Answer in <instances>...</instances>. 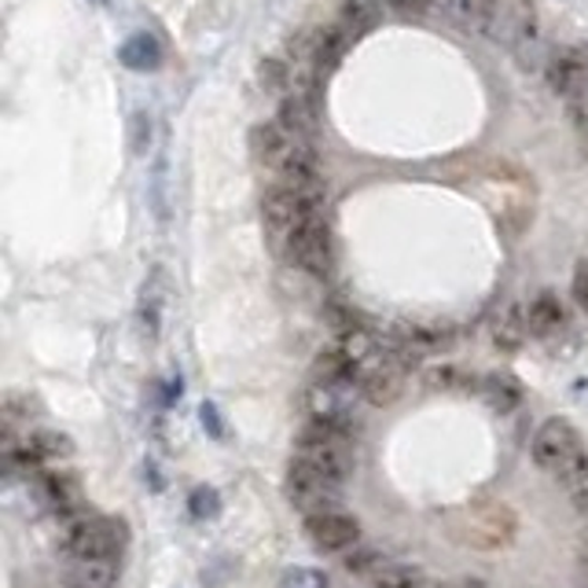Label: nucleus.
<instances>
[{"mask_svg":"<svg viewBox=\"0 0 588 588\" xmlns=\"http://www.w3.org/2000/svg\"><path fill=\"white\" fill-rule=\"evenodd\" d=\"M353 382H331V379H313V387L306 390V412L309 419H331V423H346L353 408Z\"/></svg>","mask_w":588,"mask_h":588,"instance_id":"obj_8","label":"nucleus"},{"mask_svg":"<svg viewBox=\"0 0 588 588\" xmlns=\"http://www.w3.org/2000/svg\"><path fill=\"white\" fill-rule=\"evenodd\" d=\"M526 320H530L534 335H556L567 328V306L556 291H541L526 309Z\"/></svg>","mask_w":588,"mask_h":588,"instance_id":"obj_18","label":"nucleus"},{"mask_svg":"<svg viewBox=\"0 0 588 588\" xmlns=\"http://www.w3.org/2000/svg\"><path fill=\"white\" fill-rule=\"evenodd\" d=\"M376 19H379V0H346L339 27L350 33V41H353V38H365V33L376 27Z\"/></svg>","mask_w":588,"mask_h":588,"instance_id":"obj_20","label":"nucleus"},{"mask_svg":"<svg viewBox=\"0 0 588 588\" xmlns=\"http://www.w3.org/2000/svg\"><path fill=\"white\" fill-rule=\"evenodd\" d=\"M280 255L291 261V266H298L302 272L309 276H328L335 269V243H331V228L328 221H309L302 225L298 232L287 239Z\"/></svg>","mask_w":588,"mask_h":588,"instance_id":"obj_5","label":"nucleus"},{"mask_svg":"<svg viewBox=\"0 0 588 588\" xmlns=\"http://www.w3.org/2000/svg\"><path fill=\"white\" fill-rule=\"evenodd\" d=\"M129 545V526L107 515H89L78 519L67 534V551L74 559H122Z\"/></svg>","mask_w":588,"mask_h":588,"instance_id":"obj_3","label":"nucleus"},{"mask_svg":"<svg viewBox=\"0 0 588 588\" xmlns=\"http://www.w3.org/2000/svg\"><path fill=\"white\" fill-rule=\"evenodd\" d=\"M570 295H574V302H578L581 313H588V258H581L578 266H574Z\"/></svg>","mask_w":588,"mask_h":588,"instance_id":"obj_28","label":"nucleus"},{"mask_svg":"<svg viewBox=\"0 0 588 588\" xmlns=\"http://www.w3.org/2000/svg\"><path fill=\"white\" fill-rule=\"evenodd\" d=\"M346 44H350V33L342 27H323L309 33V56H313V67L320 78L339 67V59L346 56Z\"/></svg>","mask_w":588,"mask_h":588,"instance_id":"obj_15","label":"nucleus"},{"mask_svg":"<svg viewBox=\"0 0 588 588\" xmlns=\"http://www.w3.org/2000/svg\"><path fill=\"white\" fill-rule=\"evenodd\" d=\"M306 534L320 551H353L361 545V522L346 511H328L306 519Z\"/></svg>","mask_w":588,"mask_h":588,"instance_id":"obj_7","label":"nucleus"},{"mask_svg":"<svg viewBox=\"0 0 588 588\" xmlns=\"http://www.w3.org/2000/svg\"><path fill=\"white\" fill-rule=\"evenodd\" d=\"M283 588H328V578L313 567H298L283 574Z\"/></svg>","mask_w":588,"mask_h":588,"instance_id":"obj_27","label":"nucleus"},{"mask_svg":"<svg viewBox=\"0 0 588 588\" xmlns=\"http://www.w3.org/2000/svg\"><path fill=\"white\" fill-rule=\"evenodd\" d=\"M295 143H298V137L287 133L280 122H266V126H258L255 133H250V151H255V159L261 166H269L272 173L283 166V159L291 155Z\"/></svg>","mask_w":588,"mask_h":588,"instance_id":"obj_13","label":"nucleus"},{"mask_svg":"<svg viewBox=\"0 0 588 588\" xmlns=\"http://www.w3.org/2000/svg\"><path fill=\"white\" fill-rule=\"evenodd\" d=\"M287 500H291L295 508L306 515V519H313V515L339 511L342 482H335V478L313 471V467L291 460V471H287Z\"/></svg>","mask_w":588,"mask_h":588,"instance_id":"obj_4","label":"nucleus"},{"mask_svg":"<svg viewBox=\"0 0 588 588\" xmlns=\"http://www.w3.org/2000/svg\"><path fill=\"white\" fill-rule=\"evenodd\" d=\"M567 107H570V118H574V126H578V133L585 137L588 133V81L570 96Z\"/></svg>","mask_w":588,"mask_h":588,"instance_id":"obj_29","label":"nucleus"},{"mask_svg":"<svg viewBox=\"0 0 588 588\" xmlns=\"http://www.w3.org/2000/svg\"><path fill=\"white\" fill-rule=\"evenodd\" d=\"M574 508H578L585 519H588V486L585 489H578V494H574Z\"/></svg>","mask_w":588,"mask_h":588,"instance_id":"obj_33","label":"nucleus"},{"mask_svg":"<svg viewBox=\"0 0 588 588\" xmlns=\"http://www.w3.org/2000/svg\"><path fill=\"white\" fill-rule=\"evenodd\" d=\"M188 508H191V515H196V519H213V515L221 511V497H218V489H210V486L191 489Z\"/></svg>","mask_w":588,"mask_h":588,"instance_id":"obj_26","label":"nucleus"},{"mask_svg":"<svg viewBox=\"0 0 588 588\" xmlns=\"http://www.w3.org/2000/svg\"><path fill=\"white\" fill-rule=\"evenodd\" d=\"M118 559H74L67 570V588H114L118 585Z\"/></svg>","mask_w":588,"mask_h":588,"instance_id":"obj_16","label":"nucleus"},{"mask_svg":"<svg viewBox=\"0 0 588 588\" xmlns=\"http://www.w3.org/2000/svg\"><path fill=\"white\" fill-rule=\"evenodd\" d=\"M38 478V497L44 500V508H52L56 515L81 511V486L74 475H59V471H41Z\"/></svg>","mask_w":588,"mask_h":588,"instance_id":"obj_12","label":"nucleus"},{"mask_svg":"<svg viewBox=\"0 0 588 588\" xmlns=\"http://www.w3.org/2000/svg\"><path fill=\"white\" fill-rule=\"evenodd\" d=\"M276 122H280L287 133L298 137V140H313V133H317V100L298 96V92H287Z\"/></svg>","mask_w":588,"mask_h":588,"instance_id":"obj_14","label":"nucleus"},{"mask_svg":"<svg viewBox=\"0 0 588 588\" xmlns=\"http://www.w3.org/2000/svg\"><path fill=\"white\" fill-rule=\"evenodd\" d=\"M323 317H328L331 328L342 331V335H357V331H361V317H357L350 306H342L339 298H331V302L323 306Z\"/></svg>","mask_w":588,"mask_h":588,"instance_id":"obj_23","label":"nucleus"},{"mask_svg":"<svg viewBox=\"0 0 588 588\" xmlns=\"http://www.w3.org/2000/svg\"><path fill=\"white\" fill-rule=\"evenodd\" d=\"M405 368H408V353H401V350H390L376 368H368L361 376L365 401L382 405V408L398 401L405 390Z\"/></svg>","mask_w":588,"mask_h":588,"instance_id":"obj_6","label":"nucleus"},{"mask_svg":"<svg viewBox=\"0 0 588 588\" xmlns=\"http://www.w3.org/2000/svg\"><path fill=\"white\" fill-rule=\"evenodd\" d=\"M456 4H460V16H464L467 27L489 30V22H494L500 0H456Z\"/></svg>","mask_w":588,"mask_h":588,"instance_id":"obj_22","label":"nucleus"},{"mask_svg":"<svg viewBox=\"0 0 588 588\" xmlns=\"http://www.w3.org/2000/svg\"><path fill=\"white\" fill-rule=\"evenodd\" d=\"M435 4H452V0H435Z\"/></svg>","mask_w":588,"mask_h":588,"instance_id":"obj_36","label":"nucleus"},{"mask_svg":"<svg viewBox=\"0 0 588 588\" xmlns=\"http://www.w3.org/2000/svg\"><path fill=\"white\" fill-rule=\"evenodd\" d=\"M423 588H452V581H427Z\"/></svg>","mask_w":588,"mask_h":588,"instance_id":"obj_35","label":"nucleus"},{"mask_svg":"<svg viewBox=\"0 0 588 588\" xmlns=\"http://www.w3.org/2000/svg\"><path fill=\"white\" fill-rule=\"evenodd\" d=\"M199 416H202V427L210 430L213 438H225V427H221V416H218V408H213L210 401L199 408Z\"/></svg>","mask_w":588,"mask_h":588,"instance_id":"obj_32","label":"nucleus"},{"mask_svg":"<svg viewBox=\"0 0 588 588\" xmlns=\"http://www.w3.org/2000/svg\"><path fill=\"white\" fill-rule=\"evenodd\" d=\"M581 588H588V581H585V585H581Z\"/></svg>","mask_w":588,"mask_h":588,"instance_id":"obj_38","label":"nucleus"},{"mask_svg":"<svg viewBox=\"0 0 588 588\" xmlns=\"http://www.w3.org/2000/svg\"><path fill=\"white\" fill-rule=\"evenodd\" d=\"M148 143H151V118L148 114H133V151L143 155L148 151Z\"/></svg>","mask_w":588,"mask_h":588,"instance_id":"obj_30","label":"nucleus"},{"mask_svg":"<svg viewBox=\"0 0 588 588\" xmlns=\"http://www.w3.org/2000/svg\"><path fill=\"white\" fill-rule=\"evenodd\" d=\"M534 464L541 471L556 475L562 486H570L574 494L588 486V452L581 435L567 419H548L534 438Z\"/></svg>","mask_w":588,"mask_h":588,"instance_id":"obj_1","label":"nucleus"},{"mask_svg":"<svg viewBox=\"0 0 588 588\" xmlns=\"http://www.w3.org/2000/svg\"><path fill=\"white\" fill-rule=\"evenodd\" d=\"M471 537L475 548H497V545H508L511 537H515V515L511 508H504V504H494V508H486V511H478L475 519H471V530H467Z\"/></svg>","mask_w":588,"mask_h":588,"instance_id":"obj_11","label":"nucleus"},{"mask_svg":"<svg viewBox=\"0 0 588 588\" xmlns=\"http://www.w3.org/2000/svg\"><path fill=\"white\" fill-rule=\"evenodd\" d=\"M118 59H122V67L137 70V74H151V70L162 67V44L155 33H133L118 48Z\"/></svg>","mask_w":588,"mask_h":588,"instance_id":"obj_17","label":"nucleus"},{"mask_svg":"<svg viewBox=\"0 0 588 588\" xmlns=\"http://www.w3.org/2000/svg\"><path fill=\"white\" fill-rule=\"evenodd\" d=\"M526 335H530V320H526V309L522 306H504L497 320H494V346L504 353H515L522 350Z\"/></svg>","mask_w":588,"mask_h":588,"instance_id":"obj_19","label":"nucleus"},{"mask_svg":"<svg viewBox=\"0 0 588 588\" xmlns=\"http://www.w3.org/2000/svg\"><path fill=\"white\" fill-rule=\"evenodd\" d=\"M489 38L500 44H522L537 33V11L530 0H500L494 22H489Z\"/></svg>","mask_w":588,"mask_h":588,"instance_id":"obj_9","label":"nucleus"},{"mask_svg":"<svg viewBox=\"0 0 588 588\" xmlns=\"http://www.w3.org/2000/svg\"><path fill=\"white\" fill-rule=\"evenodd\" d=\"M382 562H387V559H382L376 548H361V545H357L350 556H346V570H350V574H361V578L371 581V574H376Z\"/></svg>","mask_w":588,"mask_h":588,"instance_id":"obj_25","label":"nucleus"},{"mask_svg":"<svg viewBox=\"0 0 588 588\" xmlns=\"http://www.w3.org/2000/svg\"><path fill=\"white\" fill-rule=\"evenodd\" d=\"M452 588H486L478 578H464V581H452Z\"/></svg>","mask_w":588,"mask_h":588,"instance_id":"obj_34","label":"nucleus"},{"mask_svg":"<svg viewBox=\"0 0 588 588\" xmlns=\"http://www.w3.org/2000/svg\"><path fill=\"white\" fill-rule=\"evenodd\" d=\"M261 213H266V228L272 236V247L283 250V243L298 232V228L323 218V188L276 185L266 196V202H261Z\"/></svg>","mask_w":588,"mask_h":588,"instance_id":"obj_2","label":"nucleus"},{"mask_svg":"<svg viewBox=\"0 0 588 588\" xmlns=\"http://www.w3.org/2000/svg\"><path fill=\"white\" fill-rule=\"evenodd\" d=\"M261 86H266L269 92H291V67L283 63V59H266V63H261Z\"/></svg>","mask_w":588,"mask_h":588,"instance_id":"obj_24","label":"nucleus"},{"mask_svg":"<svg viewBox=\"0 0 588 588\" xmlns=\"http://www.w3.org/2000/svg\"><path fill=\"white\" fill-rule=\"evenodd\" d=\"M427 578L419 574V567H408V562H382V567L371 574V588H423Z\"/></svg>","mask_w":588,"mask_h":588,"instance_id":"obj_21","label":"nucleus"},{"mask_svg":"<svg viewBox=\"0 0 588 588\" xmlns=\"http://www.w3.org/2000/svg\"><path fill=\"white\" fill-rule=\"evenodd\" d=\"M96 4H111V0H96Z\"/></svg>","mask_w":588,"mask_h":588,"instance_id":"obj_37","label":"nucleus"},{"mask_svg":"<svg viewBox=\"0 0 588 588\" xmlns=\"http://www.w3.org/2000/svg\"><path fill=\"white\" fill-rule=\"evenodd\" d=\"M382 4L401 11V16H427V11L435 8V0H382Z\"/></svg>","mask_w":588,"mask_h":588,"instance_id":"obj_31","label":"nucleus"},{"mask_svg":"<svg viewBox=\"0 0 588 588\" xmlns=\"http://www.w3.org/2000/svg\"><path fill=\"white\" fill-rule=\"evenodd\" d=\"M545 74H548V86L570 100V96L588 81V48H581V44H562V48H556V52H551V59H548Z\"/></svg>","mask_w":588,"mask_h":588,"instance_id":"obj_10","label":"nucleus"}]
</instances>
